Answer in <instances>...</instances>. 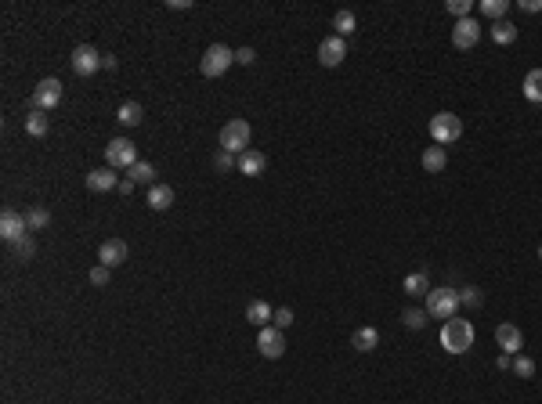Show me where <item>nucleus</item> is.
I'll return each mask as SVG.
<instances>
[{"mask_svg":"<svg viewBox=\"0 0 542 404\" xmlns=\"http://www.w3.org/2000/svg\"><path fill=\"white\" fill-rule=\"evenodd\" d=\"M25 224H29V231H44L51 224V213L44 206H33V209H25Z\"/></svg>","mask_w":542,"mask_h":404,"instance_id":"bb28decb","label":"nucleus"},{"mask_svg":"<svg viewBox=\"0 0 542 404\" xmlns=\"http://www.w3.org/2000/svg\"><path fill=\"white\" fill-rule=\"evenodd\" d=\"M470 0H449V4H444V11H449V15H456V22L459 18H470Z\"/></svg>","mask_w":542,"mask_h":404,"instance_id":"2f4dec72","label":"nucleus"},{"mask_svg":"<svg viewBox=\"0 0 542 404\" xmlns=\"http://www.w3.org/2000/svg\"><path fill=\"white\" fill-rule=\"evenodd\" d=\"M517 8L528 11V15H535V11H542V0H517Z\"/></svg>","mask_w":542,"mask_h":404,"instance_id":"58836bf2","label":"nucleus"},{"mask_svg":"<svg viewBox=\"0 0 542 404\" xmlns=\"http://www.w3.org/2000/svg\"><path fill=\"white\" fill-rule=\"evenodd\" d=\"M343 58H347V44H343V37L333 33V37H326L322 44H318V61H322L326 69H336Z\"/></svg>","mask_w":542,"mask_h":404,"instance_id":"f8f14e48","label":"nucleus"},{"mask_svg":"<svg viewBox=\"0 0 542 404\" xmlns=\"http://www.w3.org/2000/svg\"><path fill=\"white\" fill-rule=\"evenodd\" d=\"M109 274H112V267L98 264V267L90 271V286H98V289H102V286H109Z\"/></svg>","mask_w":542,"mask_h":404,"instance_id":"f704fd0d","label":"nucleus"},{"mask_svg":"<svg viewBox=\"0 0 542 404\" xmlns=\"http://www.w3.org/2000/svg\"><path fill=\"white\" fill-rule=\"evenodd\" d=\"M126 253H131V250H126L123 238H105V242L98 245V260H102L105 267H119V264L126 260Z\"/></svg>","mask_w":542,"mask_h":404,"instance_id":"2eb2a0df","label":"nucleus"},{"mask_svg":"<svg viewBox=\"0 0 542 404\" xmlns=\"http://www.w3.org/2000/svg\"><path fill=\"white\" fill-rule=\"evenodd\" d=\"M524 98L528 102H542V69H531L524 76Z\"/></svg>","mask_w":542,"mask_h":404,"instance_id":"a878e982","label":"nucleus"},{"mask_svg":"<svg viewBox=\"0 0 542 404\" xmlns=\"http://www.w3.org/2000/svg\"><path fill=\"white\" fill-rule=\"evenodd\" d=\"M401 289H405L408 296H427V293H430V278H427V271L408 274L405 282H401Z\"/></svg>","mask_w":542,"mask_h":404,"instance_id":"4be33fe9","label":"nucleus"},{"mask_svg":"<svg viewBox=\"0 0 542 404\" xmlns=\"http://www.w3.org/2000/svg\"><path fill=\"white\" fill-rule=\"evenodd\" d=\"M167 8L170 11H188V8H192V0H167Z\"/></svg>","mask_w":542,"mask_h":404,"instance_id":"ea45409f","label":"nucleus"},{"mask_svg":"<svg viewBox=\"0 0 542 404\" xmlns=\"http://www.w3.org/2000/svg\"><path fill=\"white\" fill-rule=\"evenodd\" d=\"M141 105L138 102H123L119 109H116V119H119V127H138V123H141Z\"/></svg>","mask_w":542,"mask_h":404,"instance_id":"5701e85b","label":"nucleus"},{"mask_svg":"<svg viewBox=\"0 0 542 404\" xmlns=\"http://www.w3.org/2000/svg\"><path fill=\"white\" fill-rule=\"evenodd\" d=\"M126 177H131L134 184H148V188H152V184H155V166H152V163H141V159H138V163H134L131 170H126Z\"/></svg>","mask_w":542,"mask_h":404,"instance_id":"b1692460","label":"nucleus"},{"mask_svg":"<svg viewBox=\"0 0 542 404\" xmlns=\"http://www.w3.org/2000/svg\"><path fill=\"white\" fill-rule=\"evenodd\" d=\"M509 372H514L517 379H531V376H535V361L524 357V354H517V357H514V368H509Z\"/></svg>","mask_w":542,"mask_h":404,"instance_id":"7c9ffc66","label":"nucleus"},{"mask_svg":"<svg viewBox=\"0 0 542 404\" xmlns=\"http://www.w3.org/2000/svg\"><path fill=\"white\" fill-rule=\"evenodd\" d=\"M116 192H123V195H131V192H134V180H131V177H126V180H119V188H116Z\"/></svg>","mask_w":542,"mask_h":404,"instance_id":"a19ab883","label":"nucleus"},{"mask_svg":"<svg viewBox=\"0 0 542 404\" xmlns=\"http://www.w3.org/2000/svg\"><path fill=\"white\" fill-rule=\"evenodd\" d=\"M271 322H275V329H290V325H293V310H290V307H278Z\"/></svg>","mask_w":542,"mask_h":404,"instance_id":"e433bc0d","label":"nucleus"},{"mask_svg":"<svg viewBox=\"0 0 542 404\" xmlns=\"http://www.w3.org/2000/svg\"><path fill=\"white\" fill-rule=\"evenodd\" d=\"M102 69H109V73L116 69V58H112V54H105V58H102Z\"/></svg>","mask_w":542,"mask_h":404,"instance_id":"37998d69","label":"nucleus"},{"mask_svg":"<svg viewBox=\"0 0 542 404\" xmlns=\"http://www.w3.org/2000/svg\"><path fill=\"white\" fill-rule=\"evenodd\" d=\"M235 66V51L232 47H225V44H210L206 51H203V58H199V73L203 76H225L228 69Z\"/></svg>","mask_w":542,"mask_h":404,"instance_id":"f03ea898","label":"nucleus"},{"mask_svg":"<svg viewBox=\"0 0 542 404\" xmlns=\"http://www.w3.org/2000/svg\"><path fill=\"white\" fill-rule=\"evenodd\" d=\"M15 253H18V260H22V264H25V260H33V253H37L33 238H29V235H25V238H18V242H15Z\"/></svg>","mask_w":542,"mask_h":404,"instance_id":"473e14b6","label":"nucleus"},{"mask_svg":"<svg viewBox=\"0 0 542 404\" xmlns=\"http://www.w3.org/2000/svg\"><path fill=\"white\" fill-rule=\"evenodd\" d=\"M333 29H336V37H350V33L358 29L355 11H336V15H333Z\"/></svg>","mask_w":542,"mask_h":404,"instance_id":"393cba45","label":"nucleus"},{"mask_svg":"<svg viewBox=\"0 0 542 404\" xmlns=\"http://www.w3.org/2000/svg\"><path fill=\"white\" fill-rule=\"evenodd\" d=\"M257 350L264 354V357H282L285 354V336H282V329H275V325H268V329H261L257 332Z\"/></svg>","mask_w":542,"mask_h":404,"instance_id":"9b49d317","label":"nucleus"},{"mask_svg":"<svg viewBox=\"0 0 542 404\" xmlns=\"http://www.w3.org/2000/svg\"><path fill=\"white\" fill-rule=\"evenodd\" d=\"M83 184L90 192H116L119 188V177L112 173V166H102V170H87Z\"/></svg>","mask_w":542,"mask_h":404,"instance_id":"4468645a","label":"nucleus"},{"mask_svg":"<svg viewBox=\"0 0 542 404\" xmlns=\"http://www.w3.org/2000/svg\"><path fill=\"white\" fill-rule=\"evenodd\" d=\"M459 303H463V307H481V289L466 286V289L459 293Z\"/></svg>","mask_w":542,"mask_h":404,"instance_id":"c9c22d12","label":"nucleus"},{"mask_svg":"<svg viewBox=\"0 0 542 404\" xmlns=\"http://www.w3.org/2000/svg\"><path fill=\"white\" fill-rule=\"evenodd\" d=\"M376 343H379V332L372 325H362V329H355V336H350V347H355L358 354H372Z\"/></svg>","mask_w":542,"mask_h":404,"instance_id":"a211bd4d","label":"nucleus"},{"mask_svg":"<svg viewBox=\"0 0 542 404\" xmlns=\"http://www.w3.org/2000/svg\"><path fill=\"white\" fill-rule=\"evenodd\" d=\"M456 310H459V293L456 289H430L427 293V314L430 318H456Z\"/></svg>","mask_w":542,"mask_h":404,"instance_id":"39448f33","label":"nucleus"},{"mask_svg":"<svg viewBox=\"0 0 542 404\" xmlns=\"http://www.w3.org/2000/svg\"><path fill=\"white\" fill-rule=\"evenodd\" d=\"M495 365H499V368H502V372H509V368H514V357H509V354H502V357H499V361H495Z\"/></svg>","mask_w":542,"mask_h":404,"instance_id":"79ce46f5","label":"nucleus"},{"mask_svg":"<svg viewBox=\"0 0 542 404\" xmlns=\"http://www.w3.org/2000/svg\"><path fill=\"white\" fill-rule=\"evenodd\" d=\"M495 343L502 347V354L517 357V354H521V347H524V336H521V329H517V325L502 322V325L495 329Z\"/></svg>","mask_w":542,"mask_h":404,"instance_id":"ddd939ff","label":"nucleus"},{"mask_svg":"<svg viewBox=\"0 0 542 404\" xmlns=\"http://www.w3.org/2000/svg\"><path fill=\"white\" fill-rule=\"evenodd\" d=\"M102 58L105 54H98V47H90V44H80L76 51H73V73L76 76H94V73H98L102 69Z\"/></svg>","mask_w":542,"mask_h":404,"instance_id":"6e6552de","label":"nucleus"},{"mask_svg":"<svg viewBox=\"0 0 542 404\" xmlns=\"http://www.w3.org/2000/svg\"><path fill=\"white\" fill-rule=\"evenodd\" d=\"M401 322H405V329H427L430 314H427V310H420V307H405L401 310Z\"/></svg>","mask_w":542,"mask_h":404,"instance_id":"cd10ccee","label":"nucleus"},{"mask_svg":"<svg viewBox=\"0 0 542 404\" xmlns=\"http://www.w3.org/2000/svg\"><path fill=\"white\" fill-rule=\"evenodd\" d=\"M420 163H423V170H427V173H441L444 166H449V152H444L441 145H427Z\"/></svg>","mask_w":542,"mask_h":404,"instance_id":"f3484780","label":"nucleus"},{"mask_svg":"<svg viewBox=\"0 0 542 404\" xmlns=\"http://www.w3.org/2000/svg\"><path fill=\"white\" fill-rule=\"evenodd\" d=\"M235 61H239V66H253V61H257V51L242 47V51H235Z\"/></svg>","mask_w":542,"mask_h":404,"instance_id":"4c0bfd02","label":"nucleus"},{"mask_svg":"<svg viewBox=\"0 0 542 404\" xmlns=\"http://www.w3.org/2000/svg\"><path fill=\"white\" fill-rule=\"evenodd\" d=\"M213 166H217V170H232V166H239V159H235L232 152H225V148H220V152L213 155Z\"/></svg>","mask_w":542,"mask_h":404,"instance_id":"72a5a7b5","label":"nucleus"},{"mask_svg":"<svg viewBox=\"0 0 542 404\" xmlns=\"http://www.w3.org/2000/svg\"><path fill=\"white\" fill-rule=\"evenodd\" d=\"M148 206L159 209V213L170 209L174 206V188H170V184H152V188H148Z\"/></svg>","mask_w":542,"mask_h":404,"instance_id":"aec40b11","label":"nucleus"},{"mask_svg":"<svg viewBox=\"0 0 542 404\" xmlns=\"http://www.w3.org/2000/svg\"><path fill=\"white\" fill-rule=\"evenodd\" d=\"M58 102H61V80H54V76L40 80L37 90H33V98H29V105L40 109V112H51Z\"/></svg>","mask_w":542,"mask_h":404,"instance_id":"0eeeda50","label":"nucleus"},{"mask_svg":"<svg viewBox=\"0 0 542 404\" xmlns=\"http://www.w3.org/2000/svg\"><path fill=\"white\" fill-rule=\"evenodd\" d=\"M271 318H275V310H271L264 300H253V303L246 307V322H249V325H257V329H268Z\"/></svg>","mask_w":542,"mask_h":404,"instance_id":"6ab92c4d","label":"nucleus"},{"mask_svg":"<svg viewBox=\"0 0 542 404\" xmlns=\"http://www.w3.org/2000/svg\"><path fill=\"white\" fill-rule=\"evenodd\" d=\"M25 235H29V224H25V216L18 209H4V213H0V238H4L8 245H15Z\"/></svg>","mask_w":542,"mask_h":404,"instance_id":"1a4fd4ad","label":"nucleus"},{"mask_svg":"<svg viewBox=\"0 0 542 404\" xmlns=\"http://www.w3.org/2000/svg\"><path fill=\"white\" fill-rule=\"evenodd\" d=\"M430 137H434V145H456L459 137H463V119L456 116V112H437L434 119H430Z\"/></svg>","mask_w":542,"mask_h":404,"instance_id":"7ed1b4c3","label":"nucleus"},{"mask_svg":"<svg viewBox=\"0 0 542 404\" xmlns=\"http://www.w3.org/2000/svg\"><path fill=\"white\" fill-rule=\"evenodd\" d=\"M51 130V119H47V112H40V109H33L25 116V134H33V137H44Z\"/></svg>","mask_w":542,"mask_h":404,"instance_id":"412c9836","label":"nucleus"},{"mask_svg":"<svg viewBox=\"0 0 542 404\" xmlns=\"http://www.w3.org/2000/svg\"><path fill=\"white\" fill-rule=\"evenodd\" d=\"M249 137H253V130H249L246 119H228L225 127H220V148L232 152V155L249 152Z\"/></svg>","mask_w":542,"mask_h":404,"instance_id":"20e7f679","label":"nucleus"},{"mask_svg":"<svg viewBox=\"0 0 542 404\" xmlns=\"http://www.w3.org/2000/svg\"><path fill=\"white\" fill-rule=\"evenodd\" d=\"M105 159H109V166L131 170V166L138 163V145L126 141V137H112V141L105 145Z\"/></svg>","mask_w":542,"mask_h":404,"instance_id":"423d86ee","label":"nucleus"},{"mask_svg":"<svg viewBox=\"0 0 542 404\" xmlns=\"http://www.w3.org/2000/svg\"><path fill=\"white\" fill-rule=\"evenodd\" d=\"M264 170H268V155H264V152L249 148V152L239 155V173H246V177H261Z\"/></svg>","mask_w":542,"mask_h":404,"instance_id":"dca6fc26","label":"nucleus"},{"mask_svg":"<svg viewBox=\"0 0 542 404\" xmlns=\"http://www.w3.org/2000/svg\"><path fill=\"white\" fill-rule=\"evenodd\" d=\"M441 347L449 354H466L473 347V325L466 318H449L441 325Z\"/></svg>","mask_w":542,"mask_h":404,"instance_id":"f257e3e1","label":"nucleus"},{"mask_svg":"<svg viewBox=\"0 0 542 404\" xmlns=\"http://www.w3.org/2000/svg\"><path fill=\"white\" fill-rule=\"evenodd\" d=\"M481 11H485V18L502 22V18H506V11H509V0H481Z\"/></svg>","mask_w":542,"mask_h":404,"instance_id":"c85d7f7f","label":"nucleus"},{"mask_svg":"<svg viewBox=\"0 0 542 404\" xmlns=\"http://www.w3.org/2000/svg\"><path fill=\"white\" fill-rule=\"evenodd\" d=\"M538 260H542V245H538Z\"/></svg>","mask_w":542,"mask_h":404,"instance_id":"c03bdc74","label":"nucleus"},{"mask_svg":"<svg viewBox=\"0 0 542 404\" xmlns=\"http://www.w3.org/2000/svg\"><path fill=\"white\" fill-rule=\"evenodd\" d=\"M492 40H495V44H514V40H517V25H509L506 18L495 22V25H492Z\"/></svg>","mask_w":542,"mask_h":404,"instance_id":"c756f323","label":"nucleus"},{"mask_svg":"<svg viewBox=\"0 0 542 404\" xmlns=\"http://www.w3.org/2000/svg\"><path fill=\"white\" fill-rule=\"evenodd\" d=\"M477 40H481V22L477 18H459L456 29H452V47L470 51V47H477Z\"/></svg>","mask_w":542,"mask_h":404,"instance_id":"9d476101","label":"nucleus"}]
</instances>
